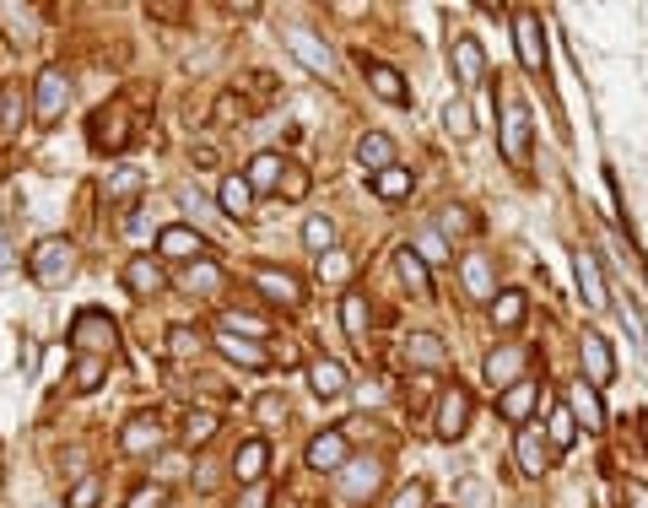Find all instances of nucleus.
Returning a JSON list of instances; mask_svg holds the SVG:
<instances>
[{
  "instance_id": "53",
  "label": "nucleus",
  "mask_w": 648,
  "mask_h": 508,
  "mask_svg": "<svg viewBox=\"0 0 648 508\" xmlns=\"http://www.w3.org/2000/svg\"><path fill=\"white\" fill-rule=\"evenodd\" d=\"M254 411H260V422H282V411H287V406H282V395H260V400H254Z\"/></svg>"
},
{
  "instance_id": "20",
  "label": "nucleus",
  "mask_w": 648,
  "mask_h": 508,
  "mask_svg": "<svg viewBox=\"0 0 648 508\" xmlns=\"http://www.w3.org/2000/svg\"><path fill=\"white\" fill-rule=\"evenodd\" d=\"M346 460H351V449H346V433H340V428L309 438V466H314V471H340Z\"/></svg>"
},
{
  "instance_id": "44",
  "label": "nucleus",
  "mask_w": 648,
  "mask_h": 508,
  "mask_svg": "<svg viewBox=\"0 0 648 508\" xmlns=\"http://www.w3.org/2000/svg\"><path fill=\"white\" fill-rule=\"evenodd\" d=\"M444 125H449V136H460V141H471V136H476V120H471V103H465V98H454V103L444 109Z\"/></svg>"
},
{
  "instance_id": "27",
  "label": "nucleus",
  "mask_w": 648,
  "mask_h": 508,
  "mask_svg": "<svg viewBox=\"0 0 648 508\" xmlns=\"http://www.w3.org/2000/svg\"><path fill=\"white\" fill-rule=\"evenodd\" d=\"M460 282H465V293H471V298H497V282H491V260H486L482 249L460 260Z\"/></svg>"
},
{
  "instance_id": "46",
  "label": "nucleus",
  "mask_w": 648,
  "mask_h": 508,
  "mask_svg": "<svg viewBox=\"0 0 648 508\" xmlns=\"http://www.w3.org/2000/svg\"><path fill=\"white\" fill-rule=\"evenodd\" d=\"M222 331H233V336H265V331H271V325H265V320H260V314H238V309H233V314H227V320H222Z\"/></svg>"
},
{
  "instance_id": "42",
  "label": "nucleus",
  "mask_w": 648,
  "mask_h": 508,
  "mask_svg": "<svg viewBox=\"0 0 648 508\" xmlns=\"http://www.w3.org/2000/svg\"><path fill=\"white\" fill-rule=\"evenodd\" d=\"M0 16H5V38L11 44H33L38 38V27H33V16L22 5H0Z\"/></svg>"
},
{
  "instance_id": "15",
  "label": "nucleus",
  "mask_w": 648,
  "mask_h": 508,
  "mask_svg": "<svg viewBox=\"0 0 648 508\" xmlns=\"http://www.w3.org/2000/svg\"><path fill=\"white\" fill-rule=\"evenodd\" d=\"M573 271H578V298L600 314V309H611V293H606V276H600V260L589 255V249H578L573 255Z\"/></svg>"
},
{
  "instance_id": "47",
  "label": "nucleus",
  "mask_w": 648,
  "mask_h": 508,
  "mask_svg": "<svg viewBox=\"0 0 648 508\" xmlns=\"http://www.w3.org/2000/svg\"><path fill=\"white\" fill-rule=\"evenodd\" d=\"M98 498H103V482H98V476H82V482L71 487L65 508H98Z\"/></svg>"
},
{
  "instance_id": "22",
  "label": "nucleus",
  "mask_w": 648,
  "mask_h": 508,
  "mask_svg": "<svg viewBox=\"0 0 648 508\" xmlns=\"http://www.w3.org/2000/svg\"><path fill=\"white\" fill-rule=\"evenodd\" d=\"M357 163L373 173V178H378V173H389V169H395V141H389L384 131H367V136H357Z\"/></svg>"
},
{
  "instance_id": "52",
  "label": "nucleus",
  "mask_w": 648,
  "mask_h": 508,
  "mask_svg": "<svg viewBox=\"0 0 648 508\" xmlns=\"http://www.w3.org/2000/svg\"><path fill=\"white\" fill-rule=\"evenodd\" d=\"M125 233H130L136 244H147V238H152V216H147V211H130V222H125Z\"/></svg>"
},
{
  "instance_id": "13",
  "label": "nucleus",
  "mask_w": 648,
  "mask_h": 508,
  "mask_svg": "<svg viewBox=\"0 0 648 508\" xmlns=\"http://www.w3.org/2000/svg\"><path fill=\"white\" fill-rule=\"evenodd\" d=\"M568 411L578 417L584 433H606V406H600V389L589 379H573L568 384Z\"/></svg>"
},
{
  "instance_id": "16",
  "label": "nucleus",
  "mask_w": 648,
  "mask_h": 508,
  "mask_svg": "<svg viewBox=\"0 0 648 508\" xmlns=\"http://www.w3.org/2000/svg\"><path fill=\"white\" fill-rule=\"evenodd\" d=\"M162 422L152 417V411H141V417H130L125 428H120V449L125 455H152V449H162Z\"/></svg>"
},
{
  "instance_id": "43",
  "label": "nucleus",
  "mask_w": 648,
  "mask_h": 508,
  "mask_svg": "<svg viewBox=\"0 0 648 508\" xmlns=\"http://www.w3.org/2000/svg\"><path fill=\"white\" fill-rule=\"evenodd\" d=\"M438 233H444V238H465V233H476V216H471L465 206H444V211H438Z\"/></svg>"
},
{
  "instance_id": "35",
  "label": "nucleus",
  "mask_w": 648,
  "mask_h": 508,
  "mask_svg": "<svg viewBox=\"0 0 648 508\" xmlns=\"http://www.w3.org/2000/svg\"><path fill=\"white\" fill-rule=\"evenodd\" d=\"M524 309H529V303H524V293H519V287H508V293H497V298H491V325L513 331V325L524 320Z\"/></svg>"
},
{
  "instance_id": "28",
  "label": "nucleus",
  "mask_w": 648,
  "mask_h": 508,
  "mask_svg": "<svg viewBox=\"0 0 648 508\" xmlns=\"http://www.w3.org/2000/svg\"><path fill=\"white\" fill-rule=\"evenodd\" d=\"M362 71H367V87H373L378 98H389V103H400V109L411 103V87H406V76H400L395 65H362Z\"/></svg>"
},
{
  "instance_id": "34",
  "label": "nucleus",
  "mask_w": 648,
  "mask_h": 508,
  "mask_svg": "<svg viewBox=\"0 0 648 508\" xmlns=\"http://www.w3.org/2000/svg\"><path fill=\"white\" fill-rule=\"evenodd\" d=\"M178 287H184V293H200V298H205V293H216V287H222V265H216V260L205 255V260H195V265H184V276H178Z\"/></svg>"
},
{
  "instance_id": "2",
  "label": "nucleus",
  "mask_w": 648,
  "mask_h": 508,
  "mask_svg": "<svg viewBox=\"0 0 648 508\" xmlns=\"http://www.w3.org/2000/svg\"><path fill=\"white\" fill-rule=\"evenodd\" d=\"M282 38H287V49H292V60H298L303 71H314V76H324V82H335V76H340V65H335V49L324 44L314 27L292 22V27H282Z\"/></svg>"
},
{
  "instance_id": "55",
  "label": "nucleus",
  "mask_w": 648,
  "mask_h": 508,
  "mask_svg": "<svg viewBox=\"0 0 648 508\" xmlns=\"http://www.w3.org/2000/svg\"><path fill=\"white\" fill-rule=\"evenodd\" d=\"M233 508H271V487H265V482H260V487H244V498Z\"/></svg>"
},
{
  "instance_id": "7",
  "label": "nucleus",
  "mask_w": 648,
  "mask_h": 508,
  "mask_svg": "<svg viewBox=\"0 0 648 508\" xmlns=\"http://www.w3.org/2000/svg\"><path fill=\"white\" fill-rule=\"evenodd\" d=\"M529 362H535V351L513 340V346H491V351H486L482 373H486V384H491V389H513V384H524L519 373H524Z\"/></svg>"
},
{
  "instance_id": "56",
  "label": "nucleus",
  "mask_w": 648,
  "mask_h": 508,
  "mask_svg": "<svg viewBox=\"0 0 648 508\" xmlns=\"http://www.w3.org/2000/svg\"><path fill=\"white\" fill-rule=\"evenodd\" d=\"M616 508H648V487L644 482H627V487H622V504Z\"/></svg>"
},
{
  "instance_id": "41",
  "label": "nucleus",
  "mask_w": 648,
  "mask_h": 508,
  "mask_svg": "<svg viewBox=\"0 0 648 508\" xmlns=\"http://www.w3.org/2000/svg\"><path fill=\"white\" fill-rule=\"evenodd\" d=\"M373 195H378V200H389V206H395V200H406V195H411V173H406V169L378 173V178H373Z\"/></svg>"
},
{
  "instance_id": "6",
  "label": "nucleus",
  "mask_w": 648,
  "mask_h": 508,
  "mask_svg": "<svg viewBox=\"0 0 648 508\" xmlns=\"http://www.w3.org/2000/svg\"><path fill=\"white\" fill-rule=\"evenodd\" d=\"M65 103H71V76L54 71V65H43V71H38V87H33V114H38V125H54V120L65 114Z\"/></svg>"
},
{
  "instance_id": "37",
  "label": "nucleus",
  "mask_w": 648,
  "mask_h": 508,
  "mask_svg": "<svg viewBox=\"0 0 648 508\" xmlns=\"http://www.w3.org/2000/svg\"><path fill=\"white\" fill-rule=\"evenodd\" d=\"M216 428H222V417H216V411H189V417H184V444H189V449H200V444H211V438H216Z\"/></svg>"
},
{
  "instance_id": "60",
  "label": "nucleus",
  "mask_w": 648,
  "mask_h": 508,
  "mask_svg": "<svg viewBox=\"0 0 648 508\" xmlns=\"http://www.w3.org/2000/svg\"><path fill=\"white\" fill-rule=\"evenodd\" d=\"M38 508H65V504H38Z\"/></svg>"
},
{
  "instance_id": "39",
  "label": "nucleus",
  "mask_w": 648,
  "mask_h": 508,
  "mask_svg": "<svg viewBox=\"0 0 648 508\" xmlns=\"http://www.w3.org/2000/svg\"><path fill=\"white\" fill-rule=\"evenodd\" d=\"M303 244H309L320 260L335 255V222H329V216H309V222H303Z\"/></svg>"
},
{
  "instance_id": "19",
  "label": "nucleus",
  "mask_w": 648,
  "mask_h": 508,
  "mask_svg": "<svg viewBox=\"0 0 648 508\" xmlns=\"http://www.w3.org/2000/svg\"><path fill=\"white\" fill-rule=\"evenodd\" d=\"M265 471H271V449H265V438L238 444V455H233V476H238L244 487H260V482H265Z\"/></svg>"
},
{
  "instance_id": "48",
  "label": "nucleus",
  "mask_w": 648,
  "mask_h": 508,
  "mask_svg": "<svg viewBox=\"0 0 648 508\" xmlns=\"http://www.w3.org/2000/svg\"><path fill=\"white\" fill-rule=\"evenodd\" d=\"M309 195V173L298 169V163H287V173H282V200H303Z\"/></svg>"
},
{
  "instance_id": "54",
  "label": "nucleus",
  "mask_w": 648,
  "mask_h": 508,
  "mask_svg": "<svg viewBox=\"0 0 648 508\" xmlns=\"http://www.w3.org/2000/svg\"><path fill=\"white\" fill-rule=\"evenodd\" d=\"M389 508H427V487H422V482H411V487H406V493H400Z\"/></svg>"
},
{
  "instance_id": "59",
  "label": "nucleus",
  "mask_w": 648,
  "mask_h": 508,
  "mask_svg": "<svg viewBox=\"0 0 648 508\" xmlns=\"http://www.w3.org/2000/svg\"><path fill=\"white\" fill-rule=\"evenodd\" d=\"M638 433H644V449H648V411L638 417Z\"/></svg>"
},
{
  "instance_id": "50",
  "label": "nucleus",
  "mask_w": 648,
  "mask_h": 508,
  "mask_svg": "<svg viewBox=\"0 0 648 508\" xmlns=\"http://www.w3.org/2000/svg\"><path fill=\"white\" fill-rule=\"evenodd\" d=\"M324 276H329V282H346V276H351V260H346L340 249H335V255H324V260H320V282H324Z\"/></svg>"
},
{
  "instance_id": "31",
  "label": "nucleus",
  "mask_w": 648,
  "mask_h": 508,
  "mask_svg": "<svg viewBox=\"0 0 648 508\" xmlns=\"http://www.w3.org/2000/svg\"><path fill=\"white\" fill-rule=\"evenodd\" d=\"M141 184H147V173H141V169H130V163H120V169H114L109 178H103V195H109L114 206H130V200L141 195Z\"/></svg>"
},
{
  "instance_id": "18",
  "label": "nucleus",
  "mask_w": 648,
  "mask_h": 508,
  "mask_svg": "<svg viewBox=\"0 0 648 508\" xmlns=\"http://www.w3.org/2000/svg\"><path fill=\"white\" fill-rule=\"evenodd\" d=\"M216 346H222L227 362H238V368H249V373H265V368H271V351H265L260 340L233 336V331H216Z\"/></svg>"
},
{
  "instance_id": "23",
  "label": "nucleus",
  "mask_w": 648,
  "mask_h": 508,
  "mask_svg": "<svg viewBox=\"0 0 648 508\" xmlns=\"http://www.w3.org/2000/svg\"><path fill=\"white\" fill-rule=\"evenodd\" d=\"M222 216H233V222L254 216V184H249V173H227L222 178Z\"/></svg>"
},
{
  "instance_id": "14",
  "label": "nucleus",
  "mask_w": 648,
  "mask_h": 508,
  "mask_svg": "<svg viewBox=\"0 0 648 508\" xmlns=\"http://www.w3.org/2000/svg\"><path fill=\"white\" fill-rule=\"evenodd\" d=\"M513 455H519V471H524V476H546V471H551V444H546V433H540L535 422L519 428Z\"/></svg>"
},
{
  "instance_id": "58",
  "label": "nucleus",
  "mask_w": 648,
  "mask_h": 508,
  "mask_svg": "<svg viewBox=\"0 0 648 508\" xmlns=\"http://www.w3.org/2000/svg\"><path fill=\"white\" fill-rule=\"evenodd\" d=\"M16 265V244H11V233L0 227V271H11Z\"/></svg>"
},
{
  "instance_id": "36",
  "label": "nucleus",
  "mask_w": 648,
  "mask_h": 508,
  "mask_svg": "<svg viewBox=\"0 0 648 508\" xmlns=\"http://www.w3.org/2000/svg\"><path fill=\"white\" fill-rule=\"evenodd\" d=\"M103 379H109V362H98V357H76V373H71V389H76V395L103 389Z\"/></svg>"
},
{
  "instance_id": "9",
  "label": "nucleus",
  "mask_w": 648,
  "mask_h": 508,
  "mask_svg": "<svg viewBox=\"0 0 648 508\" xmlns=\"http://www.w3.org/2000/svg\"><path fill=\"white\" fill-rule=\"evenodd\" d=\"M497 131H502V158L519 169V163L529 158V103H519V98H513V103L502 109Z\"/></svg>"
},
{
  "instance_id": "51",
  "label": "nucleus",
  "mask_w": 648,
  "mask_h": 508,
  "mask_svg": "<svg viewBox=\"0 0 648 508\" xmlns=\"http://www.w3.org/2000/svg\"><path fill=\"white\" fill-rule=\"evenodd\" d=\"M125 508H167V493H162L158 482H152V487H136V493H130V504Z\"/></svg>"
},
{
  "instance_id": "3",
  "label": "nucleus",
  "mask_w": 648,
  "mask_h": 508,
  "mask_svg": "<svg viewBox=\"0 0 648 508\" xmlns=\"http://www.w3.org/2000/svg\"><path fill=\"white\" fill-rule=\"evenodd\" d=\"M378 487H384V460L378 455H357L335 471V498H346V504H367Z\"/></svg>"
},
{
  "instance_id": "38",
  "label": "nucleus",
  "mask_w": 648,
  "mask_h": 508,
  "mask_svg": "<svg viewBox=\"0 0 648 508\" xmlns=\"http://www.w3.org/2000/svg\"><path fill=\"white\" fill-rule=\"evenodd\" d=\"M200 346H205V336H200L195 325H167V357H173V362L200 357Z\"/></svg>"
},
{
  "instance_id": "26",
  "label": "nucleus",
  "mask_w": 648,
  "mask_h": 508,
  "mask_svg": "<svg viewBox=\"0 0 648 508\" xmlns=\"http://www.w3.org/2000/svg\"><path fill=\"white\" fill-rule=\"evenodd\" d=\"M454 76H460L465 87H482L486 82V54L476 38H454Z\"/></svg>"
},
{
  "instance_id": "24",
  "label": "nucleus",
  "mask_w": 648,
  "mask_h": 508,
  "mask_svg": "<svg viewBox=\"0 0 648 508\" xmlns=\"http://www.w3.org/2000/svg\"><path fill=\"white\" fill-rule=\"evenodd\" d=\"M406 362L422 368V373H433V368L449 362V346H444L438 336H427V331H416V336H406Z\"/></svg>"
},
{
  "instance_id": "25",
  "label": "nucleus",
  "mask_w": 648,
  "mask_h": 508,
  "mask_svg": "<svg viewBox=\"0 0 648 508\" xmlns=\"http://www.w3.org/2000/svg\"><path fill=\"white\" fill-rule=\"evenodd\" d=\"M346 368L335 362V357H320V362H309V389L320 395V400H335V395H346Z\"/></svg>"
},
{
  "instance_id": "30",
  "label": "nucleus",
  "mask_w": 648,
  "mask_h": 508,
  "mask_svg": "<svg viewBox=\"0 0 648 508\" xmlns=\"http://www.w3.org/2000/svg\"><path fill=\"white\" fill-rule=\"evenodd\" d=\"M282 173H287V158H282V152H254V163H249V184H254V195L282 189Z\"/></svg>"
},
{
  "instance_id": "12",
  "label": "nucleus",
  "mask_w": 648,
  "mask_h": 508,
  "mask_svg": "<svg viewBox=\"0 0 648 508\" xmlns=\"http://www.w3.org/2000/svg\"><path fill=\"white\" fill-rule=\"evenodd\" d=\"M254 287H260V298H271V303H282V309H298V303H303V282H298L292 271H282V265H260V271H254Z\"/></svg>"
},
{
  "instance_id": "5",
  "label": "nucleus",
  "mask_w": 648,
  "mask_h": 508,
  "mask_svg": "<svg viewBox=\"0 0 648 508\" xmlns=\"http://www.w3.org/2000/svg\"><path fill=\"white\" fill-rule=\"evenodd\" d=\"M471 411H476V400H471V389H465V384L444 389V395H438V417H433V433H438L444 444L465 438V428H471Z\"/></svg>"
},
{
  "instance_id": "10",
  "label": "nucleus",
  "mask_w": 648,
  "mask_h": 508,
  "mask_svg": "<svg viewBox=\"0 0 648 508\" xmlns=\"http://www.w3.org/2000/svg\"><path fill=\"white\" fill-rule=\"evenodd\" d=\"M158 255L162 260H205V233L200 227H189V222H173V227H162L158 233Z\"/></svg>"
},
{
  "instance_id": "17",
  "label": "nucleus",
  "mask_w": 648,
  "mask_h": 508,
  "mask_svg": "<svg viewBox=\"0 0 648 508\" xmlns=\"http://www.w3.org/2000/svg\"><path fill=\"white\" fill-rule=\"evenodd\" d=\"M578 351H584V373H589V384H595V389L616 379V357H611V346H606V336H600V331H584Z\"/></svg>"
},
{
  "instance_id": "1",
  "label": "nucleus",
  "mask_w": 648,
  "mask_h": 508,
  "mask_svg": "<svg viewBox=\"0 0 648 508\" xmlns=\"http://www.w3.org/2000/svg\"><path fill=\"white\" fill-rule=\"evenodd\" d=\"M71 346H76V357L114 362V357H120V331H114V320H109L103 309H82V314L71 320Z\"/></svg>"
},
{
  "instance_id": "45",
  "label": "nucleus",
  "mask_w": 648,
  "mask_h": 508,
  "mask_svg": "<svg viewBox=\"0 0 648 508\" xmlns=\"http://www.w3.org/2000/svg\"><path fill=\"white\" fill-rule=\"evenodd\" d=\"M573 433H578V417H573L568 406H557V411H551V449H568Z\"/></svg>"
},
{
  "instance_id": "57",
  "label": "nucleus",
  "mask_w": 648,
  "mask_h": 508,
  "mask_svg": "<svg viewBox=\"0 0 648 508\" xmlns=\"http://www.w3.org/2000/svg\"><path fill=\"white\" fill-rule=\"evenodd\" d=\"M460 504H465V508H482V504H486L482 482H460Z\"/></svg>"
},
{
  "instance_id": "4",
  "label": "nucleus",
  "mask_w": 648,
  "mask_h": 508,
  "mask_svg": "<svg viewBox=\"0 0 648 508\" xmlns=\"http://www.w3.org/2000/svg\"><path fill=\"white\" fill-rule=\"evenodd\" d=\"M27 265H33V282H38V287H65V276H71V265H76V249H71L65 238H38Z\"/></svg>"
},
{
  "instance_id": "21",
  "label": "nucleus",
  "mask_w": 648,
  "mask_h": 508,
  "mask_svg": "<svg viewBox=\"0 0 648 508\" xmlns=\"http://www.w3.org/2000/svg\"><path fill=\"white\" fill-rule=\"evenodd\" d=\"M535 400H540V389H535V379H524V384L502 389V400H497V417H502V422H513V428H529V411H535Z\"/></svg>"
},
{
  "instance_id": "32",
  "label": "nucleus",
  "mask_w": 648,
  "mask_h": 508,
  "mask_svg": "<svg viewBox=\"0 0 648 508\" xmlns=\"http://www.w3.org/2000/svg\"><path fill=\"white\" fill-rule=\"evenodd\" d=\"M367 320H373V309H367V293H346L340 298V325H346V336L351 340H367Z\"/></svg>"
},
{
  "instance_id": "33",
  "label": "nucleus",
  "mask_w": 648,
  "mask_h": 508,
  "mask_svg": "<svg viewBox=\"0 0 648 508\" xmlns=\"http://www.w3.org/2000/svg\"><path fill=\"white\" fill-rule=\"evenodd\" d=\"M395 271H400V282H406L416 298L433 293V282H427V260H422L416 249H395Z\"/></svg>"
},
{
  "instance_id": "29",
  "label": "nucleus",
  "mask_w": 648,
  "mask_h": 508,
  "mask_svg": "<svg viewBox=\"0 0 648 508\" xmlns=\"http://www.w3.org/2000/svg\"><path fill=\"white\" fill-rule=\"evenodd\" d=\"M125 287H130L136 298H152V293H162V265L152 260V255H136V260L125 265Z\"/></svg>"
},
{
  "instance_id": "11",
  "label": "nucleus",
  "mask_w": 648,
  "mask_h": 508,
  "mask_svg": "<svg viewBox=\"0 0 648 508\" xmlns=\"http://www.w3.org/2000/svg\"><path fill=\"white\" fill-rule=\"evenodd\" d=\"M513 38H519V60H524V71H546V27H540V16L535 11H519L513 16Z\"/></svg>"
},
{
  "instance_id": "49",
  "label": "nucleus",
  "mask_w": 648,
  "mask_h": 508,
  "mask_svg": "<svg viewBox=\"0 0 648 508\" xmlns=\"http://www.w3.org/2000/svg\"><path fill=\"white\" fill-rule=\"evenodd\" d=\"M416 255H422V260H449V244H444V233H438V227H427V233L416 238Z\"/></svg>"
},
{
  "instance_id": "40",
  "label": "nucleus",
  "mask_w": 648,
  "mask_h": 508,
  "mask_svg": "<svg viewBox=\"0 0 648 508\" xmlns=\"http://www.w3.org/2000/svg\"><path fill=\"white\" fill-rule=\"evenodd\" d=\"M16 125H22V87L5 82L0 87V136H16Z\"/></svg>"
},
{
  "instance_id": "8",
  "label": "nucleus",
  "mask_w": 648,
  "mask_h": 508,
  "mask_svg": "<svg viewBox=\"0 0 648 508\" xmlns=\"http://www.w3.org/2000/svg\"><path fill=\"white\" fill-rule=\"evenodd\" d=\"M87 131H92V147H98V152H125L136 125H130V109H125V103H109V109L92 114Z\"/></svg>"
}]
</instances>
